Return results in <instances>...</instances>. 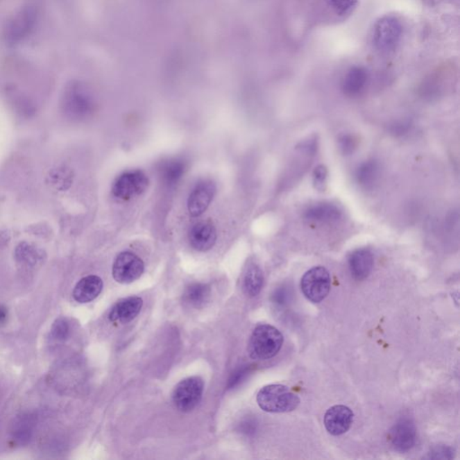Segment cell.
Listing matches in <instances>:
<instances>
[{
    "instance_id": "obj_1",
    "label": "cell",
    "mask_w": 460,
    "mask_h": 460,
    "mask_svg": "<svg viewBox=\"0 0 460 460\" xmlns=\"http://www.w3.org/2000/svg\"><path fill=\"white\" fill-rule=\"evenodd\" d=\"M283 336L273 325H259L250 337L248 351L250 357L264 361L274 357L281 350Z\"/></svg>"
},
{
    "instance_id": "obj_2",
    "label": "cell",
    "mask_w": 460,
    "mask_h": 460,
    "mask_svg": "<svg viewBox=\"0 0 460 460\" xmlns=\"http://www.w3.org/2000/svg\"><path fill=\"white\" fill-rule=\"evenodd\" d=\"M257 401L259 407L267 413H289L296 409L300 398L284 385L273 384L264 386L258 392Z\"/></svg>"
},
{
    "instance_id": "obj_3",
    "label": "cell",
    "mask_w": 460,
    "mask_h": 460,
    "mask_svg": "<svg viewBox=\"0 0 460 460\" xmlns=\"http://www.w3.org/2000/svg\"><path fill=\"white\" fill-rule=\"evenodd\" d=\"M203 389V380L199 376L189 377L182 380L173 389V404L181 412H191L202 400Z\"/></svg>"
},
{
    "instance_id": "obj_4",
    "label": "cell",
    "mask_w": 460,
    "mask_h": 460,
    "mask_svg": "<svg viewBox=\"0 0 460 460\" xmlns=\"http://www.w3.org/2000/svg\"><path fill=\"white\" fill-rule=\"evenodd\" d=\"M300 287L307 300L313 303H321L330 291V274L325 267H313L304 274Z\"/></svg>"
},
{
    "instance_id": "obj_5",
    "label": "cell",
    "mask_w": 460,
    "mask_h": 460,
    "mask_svg": "<svg viewBox=\"0 0 460 460\" xmlns=\"http://www.w3.org/2000/svg\"><path fill=\"white\" fill-rule=\"evenodd\" d=\"M402 32L403 28L397 17L386 16L380 18L374 26L375 47L382 53L394 51L400 42Z\"/></svg>"
},
{
    "instance_id": "obj_6",
    "label": "cell",
    "mask_w": 460,
    "mask_h": 460,
    "mask_svg": "<svg viewBox=\"0 0 460 460\" xmlns=\"http://www.w3.org/2000/svg\"><path fill=\"white\" fill-rule=\"evenodd\" d=\"M148 185L149 180L144 172L133 170L118 176L112 185V193L118 199L127 201L144 194Z\"/></svg>"
},
{
    "instance_id": "obj_7",
    "label": "cell",
    "mask_w": 460,
    "mask_h": 460,
    "mask_svg": "<svg viewBox=\"0 0 460 460\" xmlns=\"http://www.w3.org/2000/svg\"><path fill=\"white\" fill-rule=\"evenodd\" d=\"M144 272V263L138 255L132 252H123L118 255L112 266V276L121 284H129L141 278Z\"/></svg>"
},
{
    "instance_id": "obj_8",
    "label": "cell",
    "mask_w": 460,
    "mask_h": 460,
    "mask_svg": "<svg viewBox=\"0 0 460 460\" xmlns=\"http://www.w3.org/2000/svg\"><path fill=\"white\" fill-rule=\"evenodd\" d=\"M216 193V185L211 180L198 182L188 198V211L191 217H199L205 212Z\"/></svg>"
},
{
    "instance_id": "obj_9",
    "label": "cell",
    "mask_w": 460,
    "mask_h": 460,
    "mask_svg": "<svg viewBox=\"0 0 460 460\" xmlns=\"http://www.w3.org/2000/svg\"><path fill=\"white\" fill-rule=\"evenodd\" d=\"M352 411L349 407L337 404L329 408L324 417L327 431L334 436H340L351 428L353 422Z\"/></svg>"
},
{
    "instance_id": "obj_10",
    "label": "cell",
    "mask_w": 460,
    "mask_h": 460,
    "mask_svg": "<svg viewBox=\"0 0 460 460\" xmlns=\"http://www.w3.org/2000/svg\"><path fill=\"white\" fill-rule=\"evenodd\" d=\"M390 441L395 450L400 452L412 449L416 441V429L409 419H401L390 432Z\"/></svg>"
},
{
    "instance_id": "obj_11",
    "label": "cell",
    "mask_w": 460,
    "mask_h": 460,
    "mask_svg": "<svg viewBox=\"0 0 460 460\" xmlns=\"http://www.w3.org/2000/svg\"><path fill=\"white\" fill-rule=\"evenodd\" d=\"M191 246L199 252H206L214 246L217 240V231L211 221H202L195 224L189 234Z\"/></svg>"
},
{
    "instance_id": "obj_12",
    "label": "cell",
    "mask_w": 460,
    "mask_h": 460,
    "mask_svg": "<svg viewBox=\"0 0 460 460\" xmlns=\"http://www.w3.org/2000/svg\"><path fill=\"white\" fill-rule=\"evenodd\" d=\"M143 300L139 297H128L118 301L109 313V320L112 323L127 324L139 315L142 309Z\"/></svg>"
},
{
    "instance_id": "obj_13",
    "label": "cell",
    "mask_w": 460,
    "mask_h": 460,
    "mask_svg": "<svg viewBox=\"0 0 460 460\" xmlns=\"http://www.w3.org/2000/svg\"><path fill=\"white\" fill-rule=\"evenodd\" d=\"M350 272L353 278L362 281L370 275L374 266L373 253L368 248L355 250L348 259Z\"/></svg>"
},
{
    "instance_id": "obj_14",
    "label": "cell",
    "mask_w": 460,
    "mask_h": 460,
    "mask_svg": "<svg viewBox=\"0 0 460 460\" xmlns=\"http://www.w3.org/2000/svg\"><path fill=\"white\" fill-rule=\"evenodd\" d=\"M103 281L99 276L88 275L84 277L75 286L73 298L78 303H88L96 300L103 289Z\"/></svg>"
},
{
    "instance_id": "obj_15",
    "label": "cell",
    "mask_w": 460,
    "mask_h": 460,
    "mask_svg": "<svg viewBox=\"0 0 460 460\" xmlns=\"http://www.w3.org/2000/svg\"><path fill=\"white\" fill-rule=\"evenodd\" d=\"M304 217L316 223H333L342 217V212L334 204L319 203L309 207L304 213Z\"/></svg>"
},
{
    "instance_id": "obj_16",
    "label": "cell",
    "mask_w": 460,
    "mask_h": 460,
    "mask_svg": "<svg viewBox=\"0 0 460 460\" xmlns=\"http://www.w3.org/2000/svg\"><path fill=\"white\" fill-rule=\"evenodd\" d=\"M368 74L367 69L361 66H355L344 76L342 90L346 96H356L367 86Z\"/></svg>"
},
{
    "instance_id": "obj_17",
    "label": "cell",
    "mask_w": 460,
    "mask_h": 460,
    "mask_svg": "<svg viewBox=\"0 0 460 460\" xmlns=\"http://www.w3.org/2000/svg\"><path fill=\"white\" fill-rule=\"evenodd\" d=\"M212 291L205 283L195 282L187 286L182 295V300L194 309H203L211 298Z\"/></svg>"
},
{
    "instance_id": "obj_18",
    "label": "cell",
    "mask_w": 460,
    "mask_h": 460,
    "mask_svg": "<svg viewBox=\"0 0 460 460\" xmlns=\"http://www.w3.org/2000/svg\"><path fill=\"white\" fill-rule=\"evenodd\" d=\"M263 286V271L257 264H249L243 274L242 289L244 293L249 298H254L260 293Z\"/></svg>"
},
{
    "instance_id": "obj_19",
    "label": "cell",
    "mask_w": 460,
    "mask_h": 460,
    "mask_svg": "<svg viewBox=\"0 0 460 460\" xmlns=\"http://www.w3.org/2000/svg\"><path fill=\"white\" fill-rule=\"evenodd\" d=\"M66 99L69 111L78 115L86 114L92 105L90 94L79 85L71 88Z\"/></svg>"
},
{
    "instance_id": "obj_20",
    "label": "cell",
    "mask_w": 460,
    "mask_h": 460,
    "mask_svg": "<svg viewBox=\"0 0 460 460\" xmlns=\"http://www.w3.org/2000/svg\"><path fill=\"white\" fill-rule=\"evenodd\" d=\"M380 173V164L374 160H367L356 169L355 179L361 187L373 188L379 179Z\"/></svg>"
},
{
    "instance_id": "obj_21",
    "label": "cell",
    "mask_w": 460,
    "mask_h": 460,
    "mask_svg": "<svg viewBox=\"0 0 460 460\" xmlns=\"http://www.w3.org/2000/svg\"><path fill=\"white\" fill-rule=\"evenodd\" d=\"M35 425V417L32 414H21L19 417H17L13 428H12V438L19 445L28 443L32 437Z\"/></svg>"
},
{
    "instance_id": "obj_22",
    "label": "cell",
    "mask_w": 460,
    "mask_h": 460,
    "mask_svg": "<svg viewBox=\"0 0 460 460\" xmlns=\"http://www.w3.org/2000/svg\"><path fill=\"white\" fill-rule=\"evenodd\" d=\"M185 172V164L182 160L167 161L161 167V178L167 185H175L182 178Z\"/></svg>"
},
{
    "instance_id": "obj_23",
    "label": "cell",
    "mask_w": 460,
    "mask_h": 460,
    "mask_svg": "<svg viewBox=\"0 0 460 460\" xmlns=\"http://www.w3.org/2000/svg\"><path fill=\"white\" fill-rule=\"evenodd\" d=\"M32 21L31 15L29 12H24L22 15L18 16L9 27L8 35L12 41H16V40L21 38V36L26 35L30 26H31Z\"/></svg>"
},
{
    "instance_id": "obj_24",
    "label": "cell",
    "mask_w": 460,
    "mask_h": 460,
    "mask_svg": "<svg viewBox=\"0 0 460 460\" xmlns=\"http://www.w3.org/2000/svg\"><path fill=\"white\" fill-rule=\"evenodd\" d=\"M50 178L55 187L60 190H66L72 184V173L65 167L53 170L51 173Z\"/></svg>"
},
{
    "instance_id": "obj_25",
    "label": "cell",
    "mask_w": 460,
    "mask_h": 460,
    "mask_svg": "<svg viewBox=\"0 0 460 460\" xmlns=\"http://www.w3.org/2000/svg\"><path fill=\"white\" fill-rule=\"evenodd\" d=\"M69 334V325L65 318H58L55 320L51 329V336L53 339L58 342H63Z\"/></svg>"
},
{
    "instance_id": "obj_26",
    "label": "cell",
    "mask_w": 460,
    "mask_h": 460,
    "mask_svg": "<svg viewBox=\"0 0 460 460\" xmlns=\"http://www.w3.org/2000/svg\"><path fill=\"white\" fill-rule=\"evenodd\" d=\"M329 6L339 16L348 14L355 6L358 0H327Z\"/></svg>"
},
{
    "instance_id": "obj_27",
    "label": "cell",
    "mask_w": 460,
    "mask_h": 460,
    "mask_svg": "<svg viewBox=\"0 0 460 460\" xmlns=\"http://www.w3.org/2000/svg\"><path fill=\"white\" fill-rule=\"evenodd\" d=\"M36 253L33 251L31 246L21 244L19 248L17 250V258L21 263L26 264H35L37 257H35Z\"/></svg>"
},
{
    "instance_id": "obj_28",
    "label": "cell",
    "mask_w": 460,
    "mask_h": 460,
    "mask_svg": "<svg viewBox=\"0 0 460 460\" xmlns=\"http://www.w3.org/2000/svg\"><path fill=\"white\" fill-rule=\"evenodd\" d=\"M327 169L324 164H319L316 167L313 172V184L316 190H325V185H327Z\"/></svg>"
},
{
    "instance_id": "obj_29",
    "label": "cell",
    "mask_w": 460,
    "mask_h": 460,
    "mask_svg": "<svg viewBox=\"0 0 460 460\" xmlns=\"http://www.w3.org/2000/svg\"><path fill=\"white\" fill-rule=\"evenodd\" d=\"M339 145L341 151H343L344 155H350L357 148L358 139L351 134H344L339 139Z\"/></svg>"
},
{
    "instance_id": "obj_30",
    "label": "cell",
    "mask_w": 460,
    "mask_h": 460,
    "mask_svg": "<svg viewBox=\"0 0 460 460\" xmlns=\"http://www.w3.org/2000/svg\"><path fill=\"white\" fill-rule=\"evenodd\" d=\"M454 456V450L452 448L443 446L435 448L434 450H432V452L429 453V458L440 459H452Z\"/></svg>"
},
{
    "instance_id": "obj_31",
    "label": "cell",
    "mask_w": 460,
    "mask_h": 460,
    "mask_svg": "<svg viewBox=\"0 0 460 460\" xmlns=\"http://www.w3.org/2000/svg\"><path fill=\"white\" fill-rule=\"evenodd\" d=\"M289 296H291V293H289V289L281 287L274 291L273 301L274 303L280 305V306H283V305L287 304Z\"/></svg>"
},
{
    "instance_id": "obj_32",
    "label": "cell",
    "mask_w": 460,
    "mask_h": 460,
    "mask_svg": "<svg viewBox=\"0 0 460 460\" xmlns=\"http://www.w3.org/2000/svg\"><path fill=\"white\" fill-rule=\"evenodd\" d=\"M411 124L409 121H398V123L392 125L391 130L393 133L397 134V135L398 134L402 135V134L407 133L408 130H409Z\"/></svg>"
},
{
    "instance_id": "obj_33",
    "label": "cell",
    "mask_w": 460,
    "mask_h": 460,
    "mask_svg": "<svg viewBox=\"0 0 460 460\" xmlns=\"http://www.w3.org/2000/svg\"><path fill=\"white\" fill-rule=\"evenodd\" d=\"M248 368H242V370H239V371H237L236 374H234L232 379L230 380V386L232 388V386H236L237 383L241 382L243 377L246 376V373H248Z\"/></svg>"
},
{
    "instance_id": "obj_34",
    "label": "cell",
    "mask_w": 460,
    "mask_h": 460,
    "mask_svg": "<svg viewBox=\"0 0 460 460\" xmlns=\"http://www.w3.org/2000/svg\"><path fill=\"white\" fill-rule=\"evenodd\" d=\"M8 312L7 307L0 305V325H4L7 322Z\"/></svg>"
}]
</instances>
